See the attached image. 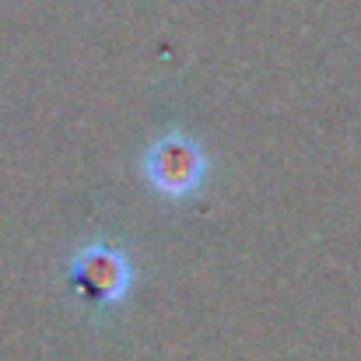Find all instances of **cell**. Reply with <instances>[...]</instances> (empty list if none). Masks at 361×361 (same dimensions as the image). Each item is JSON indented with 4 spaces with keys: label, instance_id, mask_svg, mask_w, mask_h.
Instances as JSON below:
<instances>
[{
    "label": "cell",
    "instance_id": "cell-1",
    "mask_svg": "<svg viewBox=\"0 0 361 361\" xmlns=\"http://www.w3.org/2000/svg\"><path fill=\"white\" fill-rule=\"evenodd\" d=\"M67 284L88 309L113 312L130 298V291L137 284L133 256L109 239L85 242L67 259Z\"/></svg>",
    "mask_w": 361,
    "mask_h": 361
},
{
    "label": "cell",
    "instance_id": "cell-2",
    "mask_svg": "<svg viewBox=\"0 0 361 361\" xmlns=\"http://www.w3.org/2000/svg\"><path fill=\"white\" fill-rule=\"evenodd\" d=\"M144 179L147 186L165 197V200H190L204 190L207 183V151L200 147V140L172 130L154 137L144 147Z\"/></svg>",
    "mask_w": 361,
    "mask_h": 361
}]
</instances>
